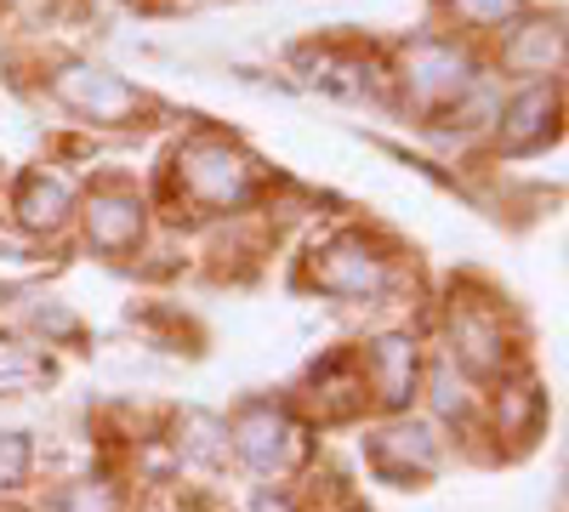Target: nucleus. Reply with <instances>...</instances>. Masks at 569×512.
Masks as SVG:
<instances>
[{
	"mask_svg": "<svg viewBox=\"0 0 569 512\" xmlns=\"http://www.w3.org/2000/svg\"><path fill=\"white\" fill-rule=\"evenodd\" d=\"M177 171H182V189L200 205H240L251 194V165L228 143H188Z\"/></svg>",
	"mask_w": 569,
	"mask_h": 512,
	"instance_id": "obj_1",
	"label": "nucleus"
},
{
	"mask_svg": "<svg viewBox=\"0 0 569 512\" xmlns=\"http://www.w3.org/2000/svg\"><path fill=\"white\" fill-rule=\"evenodd\" d=\"M472 86V63L445 40H416L405 52V91L416 98V109H445Z\"/></svg>",
	"mask_w": 569,
	"mask_h": 512,
	"instance_id": "obj_2",
	"label": "nucleus"
},
{
	"mask_svg": "<svg viewBox=\"0 0 569 512\" xmlns=\"http://www.w3.org/2000/svg\"><path fill=\"white\" fill-rule=\"evenodd\" d=\"M233 444H240V455L257 473H284L302 455V433L284 422L273 404H251L240 422H233Z\"/></svg>",
	"mask_w": 569,
	"mask_h": 512,
	"instance_id": "obj_3",
	"label": "nucleus"
},
{
	"mask_svg": "<svg viewBox=\"0 0 569 512\" xmlns=\"http://www.w3.org/2000/svg\"><path fill=\"white\" fill-rule=\"evenodd\" d=\"M313 279L337 297H376L388 285V262L376 257L365 240H337L313 257Z\"/></svg>",
	"mask_w": 569,
	"mask_h": 512,
	"instance_id": "obj_4",
	"label": "nucleus"
},
{
	"mask_svg": "<svg viewBox=\"0 0 569 512\" xmlns=\"http://www.w3.org/2000/svg\"><path fill=\"white\" fill-rule=\"evenodd\" d=\"M52 91H58L69 109L91 114V120H120V114L137 109V91H131L120 74H109V69H86V63H69V69L52 80Z\"/></svg>",
	"mask_w": 569,
	"mask_h": 512,
	"instance_id": "obj_5",
	"label": "nucleus"
},
{
	"mask_svg": "<svg viewBox=\"0 0 569 512\" xmlns=\"http://www.w3.org/2000/svg\"><path fill=\"white\" fill-rule=\"evenodd\" d=\"M370 461L382 468L388 479H410V473H433L439 444L427 439V428H393L370 444Z\"/></svg>",
	"mask_w": 569,
	"mask_h": 512,
	"instance_id": "obj_6",
	"label": "nucleus"
},
{
	"mask_svg": "<svg viewBox=\"0 0 569 512\" xmlns=\"http://www.w3.org/2000/svg\"><path fill=\"white\" fill-rule=\"evenodd\" d=\"M86 228H91V245H103V251H126L137 245V228H142V211L131 194H91L86 205Z\"/></svg>",
	"mask_w": 569,
	"mask_h": 512,
	"instance_id": "obj_7",
	"label": "nucleus"
},
{
	"mask_svg": "<svg viewBox=\"0 0 569 512\" xmlns=\"http://www.w3.org/2000/svg\"><path fill=\"white\" fill-rule=\"evenodd\" d=\"M69 205H74V194H69V182L58 171H34L23 182V194H18V217H23V228H34V234L40 228H63Z\"/></svg>",
	"mask_w": 569,
	"mask_h": 512,
	"instance_id": "obj_8",
	"label": "nucleus"
},
{
	"mask_svg": "<svg viewBox=\"0 0 569 512\" xmlns=\"http://www.w3.org/2000/svg\"><path fill=\"white\" fill-rule=\"evenodd\" d=\"M370 370H376V388H382V399H388V404H405L410 388H416V348H410L405 337L376 342Z\"/></svg>",
	"mask_w": 569,
	"mask_h": 512,
	"instance_id": "obj_9",
	"label": "nucleus"
},
{
	"mask_svg": "<svg viewBox=\"0 0 569 512\" xmlns=\"http://www.w3.org/2000/svg\"><path fill=\"white\" fill-rule=\"evenodd\" d=\"M456 353H461V364H467V370H479V377L501 370V359H507L501 331H496V324H490L485 313H467V319L456 324Z\"/></svg>",
	"mask_w": 569,
	"mask_h": 512,
	"instance_id": "obj_10",
	"label": "nucleus"
},
{
	"mask_svg": "<svg viewBox=\"0 0 569 512\" xmlns=\"http://www.w3.org/2000/svg\"><path fill=\"white\" fill-rule=\"evenodd\" d=\"M547 120H552V91L536 86V91H525V98L512 103L501 143H507V149H530V143H541V137H547Z\"/></svg>",
	"mask_w": 569,
	"mask_h": 512,
	"instance_id": "obj_11",
	"label": "nucleus"
},
{
	"mask_svg": "<svg viewBox=\"0 0 569 512\" xmlns=\"http://www.w3.org/2000/svg\"><path fill=\"white\" fill-rule=\"evenodd\" d=\"M552 58H558V23H530L507 40V63L525 74H547Z\"/></svg>",
	"mask_w": 569,
	"mask_h": 512,
	"instance_id": "obj_12",
	"label": "nucleus"
},
{
	"mask_svg": "<svg viewBox=\"0 0 569 512\" xmlns=\"http://www.w3.org/2000/svg\"><path fill=\"white\" fill-rule=\"evenodd\" d=\"M29 382H40V364L23 359L12 342H0V388H29Z\"/></svg>",
	"mask_w": 569,
	"mask_h": 512,
	"instance_id": "obj_13",
	"label": "nucleus"
},
{
	"mask_svg": "<svg viewBox=\"0 0 569 512\" xmlns=\"http://www.w3.org/2000/svg\"><path fill=\"white\" fill-rule=\"evenodd\" d=\"M29 468V439L23 433H0V484H18Z\"/></svg>",
	"mask_w": 569,
	"mask_h": 512,
	"instance_id": "obj_14",
	"label": "nucleus"
},
{
	"mask_svg": "<svg viewBox=\"0 0 569 512\" xmlns=\"http://www.w3.org/2000/svg\"><path fill=\"white\" fill-rule=\"evenodd\" d=\"M450 7L467 18V23H501L518 12V0H450Z\"/></svg>",
	"mask_w": 569,
	"mask_h": 512,
	"instance_id": "obj_15",
	"label": "nucleus"
},
{
	"mask_svg": "<svg viewBox=\"0 0 569 512\" xmlns=\"http://www.w3.org/2000/svg\"><path fill=\"white\" fill-rule=\"evenodd\" d=\"M109 506H114V501H109L103 490H98V501H91V490H69L52 512H109Z\"/></svg>",
	"mask_w": 569,
	"mask_h": 512,
	"instance_id": "obj_16",
	"label": "nucleus"
},
{
	"mask_svg": "<svg viewBox=\"0 0 569 512\" xmlns=\"http://www.w3.org/2000/svg\"><path fill=\"white\" fill-rule=\"evenodd\" d=\"M257 512H291V506H284V501H268V495H262V501H257Z\"/></svg>",
	"mask_w": 569,
	"mask_h": 512,
	"instance_id": "obj_17",
	"label": "nucleus"
}]
</instances>
